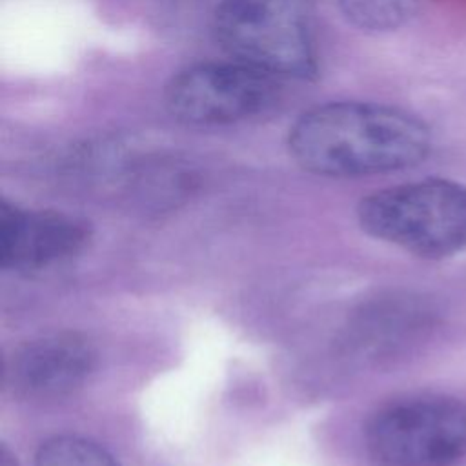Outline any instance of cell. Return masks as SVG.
<instances>
[{
	"mask_svg": "<svg viewBox=\"0 0 466 466\" xmlns=\"http://www.w3.org/2000/svg\"><path fill=\"white\" fill-rule=\"evenodd\" d=\"M295 162L315 175L348 178L420 164L431 131L417 115L377 102H328L302 113L288 137Z\"/></svg>",
	"mask_w": 466,
	"mask_h": 466,
	"instance_id": "1",
	"label": "cell"
},
{
	"mask_svg": "<svg viewBox=\"0 0 466 466\" xmlns=\"http://www.w3.org/2000/svg\"><path fill=\"white\" fill-rule=\"evenodd\" d=\"M360 228L426 260L466 251V186L450 178H422L379 189L357 208Z\"/></svg>",
	"mask_w": 466,
	"mask_h": 466,
	"instance_id": "2",
	"label": "cell"
},
{
	"mask_svg": "<svg viewBox=\"0 0 466 466\" xmlns=\"http://www.w3.org/2000/svg\"><path fill=\"white\" fill-rule=\"evenodd\" d=\"M313 0H220L213 33L237 62L275 78L317 73Z\"/></svg>",
	"mask_w": 466,
	"mask_h": 466,
	"instance_id": "3",
	"label": "cell"
},
{
	"mask_svg": "<svg viewBox=\"0 0 466 466\" xmlns=\"http://www.w3.org/2000/svg\"><path fill=\"white\" fill-rule=\"evenodd\" d=\"M364 437L379 466H453L466 457V402L444 393L395 399L370 417Z\"/></svg>",
	"mask_w": 466,
	"mask_h": 466,
	"instance_id": "4",
	"label": "cell"
},
{
	"mask_svg": "<svg viewBox=\"0 0 466 466\" xmlns=\"http://www.w3.org/2000/svg\"><path fill=\"white\" fill-rule=\"evenodd\" d=\"M277 78L242 62H208L173 75L164 89L167 113L189 126H224L266 111Z\"/></svg>",
	"mask_w": 466,
	"mask_h": 466,
	"instance_id": "5",
	"label": "cell"
},
{
	"mask_svg": "<svg viewBox=\"0 0 466 466\" xmlns=\"http://www.w3.org/2000/svg\"><path fill=\"white\" fill-rule=\"evenodd\" d=\"M89 226L60 211L24 209L0 204V266L11 271H36L64 262L89 242Z\"/></svg>",
	"mask_w": 466,
	"mask_h": 466,
	"instance_id": "6",
	"label": "cell"
},
{
	"mask_svg": "<svg viewBox=\"0 0 466 466\" xmlns=\"http://www.w3.org/2000/svg\"><path fill=\"white\" fill-rule=\"evenodd\" d=\"M93 350L76 335H51L25 344L16 351L9 380L29 397H60L89 375Z\"/></svg>",
	"mask_w": 466,
	"mask_h": 466,
	"instance_id": "7",
	"label": "cell"
},
{
	"mask_svg": "<svg viewBox=\"0 0 466 466\" xmlns=\"http://www.w3.org/2000/svg\"><path fill=\"white\" fill-rule=\"evenodd\" d=\"M422 0H339L346 20L368 33H386L404 25Z\"/></svg>",
	"mask_w": 466,
	"mask_h": 466,
	"instance_id": "8",
	"label": "cell"
},
{
	"mask_svg": "<svg viewBox=\"0 0 466 466\" xmlns=\"http://www.w3.org/2000/svg\"><path fill=\"white\" fill-rule=\"evenodd\" d=\"M35 466H120L102 446L76 435H56L42 442Z\"/></svg>",
	"mask_w": 466,
	"mask_h": 466,
	"instance_id": "9",
	"label": "cell"
}]
</instances>
